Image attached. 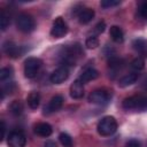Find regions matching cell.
<instances>
[{
    "label": "cell",
    "mask_w": 147,
    "mask_h": 147,
    "mask_svg": "<svg viewBox=\"0 0 147 147\" xmlns=\"http://www.w3.org/2000/svg\"><path fill=\"white\" fill-rule=\"evenodd\" d=\"M123 108L125 110H137V111H147V94L132 95L123 101Z\"/></svg>",
    "instance_id": "6da1fadb"
},
{
    "label": "cell",
    "mask_w": 147,
    "mask_h": 147,
    "mask_svg": "<svg viewBox=\"0 0 147 147\" xmlns=\"http://www.w3.org/2000/svg\"><path fill=\"white\" fill-rule=\"evenodd\" d=\"M96 129H98L99 134H101L103 137H108L116 132L117 122H116L115 117H113V116H105L99 121Z\"/></svg>",
    "instance_id": "7a4b0ae2"
},
{
    "label": "cell",
    "mask_w": 147,
    "mask_h": 147,
    "mask_svg": "<svg viewBox=\"0 0 147 147\" xmlns=\"http://www.w3.org/2000/svg\"><path fill=\"white\" fill-rule=\"evenodd\" d=\"M16 26L20 31L22 32H31L34 30L36 28V21L34 18L26 13H21L17 17H16Z\"/></svg>",
    "instance_id": "3957f363"
},
{
    "label": "cell",
    "mask_w": 147,
    "mask_h": 147,
    "mask_svg": "<svg viewBox=\"0 0 147 147\" xmlns=\"http://www.w3.org/2000/svg\"><path fill=\"white\" fill-rule=\"evenodd\" d=\"M41 60L37 57H28L24 62V75L26 78H34L41 67Z\"/></svg>",
    "instance_id": "277c9868"
},
{
    "label": "cell",
    "mask_w": 147,
    "mask_h": 147,
    "mask_svg": "<svg viewBox=\"0 0 147 147\" xmlns=\"http://www.w3.org/2000/svg\"><path fill=\"white\" fill-rule=\"evenodd\" d=\"M111 94L106 90H95L90 93L88 101L95 105H106L110 101Z\"/></svg>",
    "instance_id": "5b68a950"
},
{
    "label": "cell",
    "mask_w": 147,
    "mask_h": 147,
    "mask_svg": "<svg viewBox=\"0 0 147 147\" xmlns=\"http://www.w3.org/2000/svg\"><path fill=\"white\" fill-rule=\"evenodd\" d=\"M67 32H68V25L64 22V20L62 17H56L55 21L53 22L51 34L54 38H62L63 36L67 34Z\"/></svg>",
    "instance_id": "8992f818"
},
{
    "label": "cell",
    "mask_w": 147,
    "mask_h": 147,
    "mask_svg": "<svg viewBox=\"0 0 147 147\" xmlns=\"http://www.w3.org/2000/svg\"><path fill=\"white\" fill-rule=\"evenodd\" d=\"M9 147H25L26 138L22 131H11L7 139Z\"/></svg>",
    "instance_id": "52a82bcc"
},
{
    "label": "cell",
    "mask_w": 147,
    "mask_h": 147,
    "mask_svg": "<svg viewBox=\"0 0 147 147\" xmlns=\"http://www.w3.org/2000/svg\"><path fill=\"white\" fill-rule=\"evenodd\" d=\"M68 77H69V69L67 67H60L51 74L49 80L54 84H61L64 80H67Z\"/></svg>",
    "instance_id": "ba28073f"
},
{
    "label": "cell",
    "mask_w": 147,
    "mask_h": 147,
    "mask_svg": "<svg viewBox=\"0 0 147 147\" xmlns=\"http://www.w3.org/2000/svg\"><path fill=\"white\" fill-rule=\"evenodd\" d=\"M63 101H64V98H63L61 94L54 95V96L49 100L48 105L44 108L45 114H52V113L57 111V110L63 106Z\"/></svg>",
    "instance_id": "9c48e42d"
},
{
    "label": "cell",
    "mask_w": 147,
    "mask_h": 147,
    "mask_svg": "<svg viewBox=\"0 0 147 147\" xmlns=\"http://www.w3.org/2000/svg\"><path fill=\"white\" fill-rule=\"evenodd\" d=\"M3 52L8 55V56H10V57H13V59H16V57H20L22 54H23V51H22V48H21V46H17L15 42H13V41H6L5 44H3Z\"/></svg>",
    "instance_id": "30bf717a"
},
{
    "label": "cell",
    "mask_w": 147,
    "mask_h": 147,
    "mask_svg": "<svg viewBox=\"0 0 147 147\" xmlns=\"http://www.w3.org/2000/svg\"><path fill=\"white\" fill-rule=\"evenodd\" d=\"M70 96L72 99H82L84 96V84L76 79L70 86Z\"/></svg>",
    "instance_id": "8fae6325"
},
{
    "label": "cell",
    "mask_w": 147,
    "mask_h": 147,
    "mask_svg": "<svg viewBox=\"0 0 147 147\" xmlns=\"http://www.w3.org/2000/svg\"><path fill=\"white\" fill-rule=\"evenodd\" d=\"M52 132H53V129L48 123L41 122V123H38L34 125V133L38 134L39 137H44V138L49 137L52 134Z\"/></svg>",
    "instance_id": "7c38bea8"
},
{
    "label": "cell",
    "mask_w": 147,
    "mask_h": 147,
    "mask_svg": "<svg viewBox=\"0 0 147 147\" xmlns=\"http://www.w3.org/2000/svg\"><path fill=\"white\" fill-rule=\"evenodd\" d=\"M99 77V71L98 70H95V69H93V68H87V69H85L82 74H80V76H79V80L83 83V84H85V83H87V82H91V80H93V79H96Z\"/></svg>",
    "instance_id": "4fadbf2b"
},
{
    "label": "cell",
    "mask_w": 147,
    "mask_h": 147,
    "mask_svg": "<svg viewBox=\"0 0 147 147\" xmlns=\"http://www.w3.org/2000/svg\"><path fill=\"white\" fill-rule=\"evenodd\" d=\"M94 15H95L94 9H92V8H84L78 14V21L82 24H87V23H90L93 20Z\"/></svg>",
    "instance_id": "5bb4252c"
},
{
    "label": "cell",
    "mask_w": 147,
    "mask_h": 147,
    "mask_svg": "<svg viewBox=\"0 0 147 147\" xmlns=\"http://www.w3.org/2000/svg\"><path fill=\"white\" fill-rule=\"evenodd\" d=\"M124 67V61L122 59L118 57H111L109 60V70H110V75L114 78L115 75L122 70V68Z\"/></svg>",
    "instance_id": "9a60e30c"
},
{
    "label": "cell",
    "mask_w": 147,
    "mask_h": 147,
    "mask_svg": "<svg viewBox=\"0 0 147 147\" xmlns=\"http://www.w3.org/2000/svg\"><path fill=\"white\" fill-rule=\"evenodd\" d=\"M138 76H139L138 72H130V74H126L125 76H123V77L119 79L118 85H119L121 87H126V86H129V85H132V84H134V83L137 82Z\"/></svg>",
    "instance_id": "2e32d148"
},
{
    "label": "cell",
    "mask_w": 147,
    "mask_h": 147,
    "mask_svg": "<svg viewBox=\"0 0 147 147\" xmlns=\"http://www.w3.org/2000/svg\"><path fill=\"white\" fill-rule=\"evenodd\" d=\"M109 34L111 37V39L115 41V42H122L124 40V33H123V30L117 26V25H113L110 26V30H109Z\"/></svg>",
    "instance_id": "e0dca14e"
},
{
    "label": "cell",
    "mask_w": 147,
    "mask_h": 147,
    "mask_svg": "<svg viewBox=\"0 0 147 147\" xmlns=\"http://www.w3.org/2000/svg\"><path fill=\"white\" fill-rule=\"evenodd\" d=\"M26 101H28V105H29V107L31 109H37L39 107V103H40V95H39V93L36 92V91L30 92V94L26 98Z\"/></svg>",
    "instance_id": "ac0fdd59"
},
{
    "label": "cell",
    "mask_w": 147,
    "mask_h": 147,
    "mask_svg": "<svg viewBox=\"0 0 147 147\" xmlns=\"http://www.w3.org/2000/svg\"><path fill=\"white\" fill-rule=\"evenodd\" d=\"M9 110H10V113H11L13 115H15V116L21 115L22 111H23V105H22V102H21L20 100H14V101L10 103V106H9Z\"/></svg>",
    "instance_id": "d6986e66"
},
{
    "label": "cell",
    "mask_w": 147,
    "mask_h": 147,
    "mask_svg": "<svg viewBox=\"0 0 147 147\" xmlns=\"http://www.w3.org/2000/svg\"><path fill=\"white\" fill-rule=\"evenodd\" d=\"M9 23H10V16L5 9H2L0 13V28H1V30L5 31L7 29V26L9 25Z\"/></svg>",
    "instance_id": "ffe728a7"
},
{
    "label": "cell",
    "mask_w": 147,
    "mask_h": 147,
    "mask_svg": "<svg viewBox=\"0 0 147 147\" xmlns=\"http://www.w3.org/2000/svg\"><path fill=\"white\" fill-rule=\"evenodd\" d=\"M132 46H133V48H134L137 52L142 53V52H145V51L147 49V41H146L145 39H140V38H139V39L133 40Z\"/></svg>",
    "instance_id": "44dd1931"
},
{
    "label": "cell",
    "mask_w": 147,
    "mask_h": 147,
    "mask_svg": "<svg viewBox=\"0 0 147 147\" xmlns=\"http://www.w3.org/2000/svg\"><path fill=\"white\" fill-rule=\"evenodd\" d=\"M13 72H14V71H13V68H10V67L2 68V69L0 70V80H1V83L9 80V79L13 77Z\"/></svg>",
    "instance_id": "7402d4cb"
},
{
    "label": "cell",
    "mask_w": 147,
    "mask_h": 147,
    "mask_svg": "<svg viewBox=\"0 0 147 147\" xmlns=\"http://www.w3.org/2000/svg\"><path fill=\"white\" fill-rule=\"evenodd\" d=\"M59 139H60V142L62 144V146H64V147H72V145H74L72 138L65 132H62L59 136Z\"/></svg>",
    "instance_id": "603a6c76"
},
{
    "label": "cell",
    "mask_w": 147,
    "mask_h": 147,
    "mask_svg": "<svg viewBox=\"0 0 147 147\" xmlns=\"http://www.w3.org/2000/svg\"><path fill=\"white\" fill-rule=\"evenodd\" d=\"M131 68H132L136 72L142 70V69L145 68V61H144V59H142V57H136V59L131 62Z\"/></svg>",
    "instance_id": "cb8c5ba5"
},
{
    "label": "cell",
    "mask_w": 147,
    "mask_h": 147,
    "mask_svg": "<svg viewBox=\"0 0 147 147\" xmlns=\"http://www.w3.org/2000/svg\"><path fill=\"white\" fill-rule=\"evenodd\" d=\"M85 45H86L87 48H91V49L96 48L99 46V39H98V37H95V36L88 37L86 39V41H85Z\"/></svg>",
    "instance_id": "d4e9b609"
},
{
    "label": "cell",
    "mask_w": 147,
    "mask_h": 147,
    "mask_svg": "<svg viewBox=\"0 0 147 147\" xmlns=\"http://www.w3.org/2000/svg\"><path fill=\"white\" fill-rule=\"evenodd\" d=\"M121 3V1L118 0H103L100 2L101 7L103 8H110V7H115V6H118Z\"/></svg>",
    "instance_id": "484cf974"
},
{
    "label": "cell",
    "mask_w": 147,
    "mask_h": 147,
    "mask_svg": "<svg viewBox=\"0 0 147 147\" xmlns=\"http://www.w3.org/2000/svg\"><path fill=\"white\" fill-rule=\"evenodd\" d=\"M139 14L144 17V18H147V1L146 2H142L139 7Z\"/></svg>",
    "instance_id": "4316f807"
},
{
    "label": "cell",
    "mask_w": 147,
    "mask_h": 147,
    "mask_svg": "<svg viewBox=\"0 0 147 147\" xmlns=\"http://www.w3.org/2000/svg\"><path fill=\"white\" fill-rule=\"evenodd\" d=\"M105 29H106V23H105V21H100L96 25H95V31H96V33H102L103 31H105Z\"/></svg>",
    "instance_id": "83f0119b"
},
{
    "label": "cell",
    "mask_w": 147,
    "mask_h": 147,
    "mask_svg": "<svg viewBox=\"0 0 147 147\" xmlns=\"http://www.w3.org/2000/svg\"><path fill=\"white\" fill-rule=\"evenodd\" d=\"M126 147H140V144H139L138 140H136V139H131V140L127 141Z\"/></svg>",
    "instance_id": "f1b7e54d"
},
{
    "label": "cell",
    "mask_w": 147,
    "mask_h": 147,
    "mask_svg": "<svg viewBox=\"0 0 147 147\" xmlns=\"http://www.w3.org/2000/svg\"><path fill=\"white\" fill-rule=\"evenodd\" d=\"M5 132H6V125H5V122L1 121V140H3L5 138Z\"/></svg>",
    "instance_id": "f546056e"
},
{
    "label": "cell",
    "mask_w": 147,
    "mask_h": 147,
    "mask_svg": "<svg viewBox=\"0 0 147 147\" xmlns=\"http://www.w3.org/2000/svg\"><path fill=\"white\" fill-rule=\"evenodd\" d=\"M44 147H56V144H55L54 141H52V140H47V141L45 142Z\"/></svg>",
    "instance_id": "4dcf8cb0"
},
{
    "label": "cell",
    "mask_w": 147,
    "mask_h": 147,
    "mask_svg": "<svg viewBox=\"0 0 147 147\" xmlns=\"http://www.w3.org/2000/svg\"><path fill=\"white\" fill-rule=\"evenodd\" d=\"M146 84H147V80H146Z\"/></svg>",
    "instance_id": "1f68e13d"
}]
</instances>
